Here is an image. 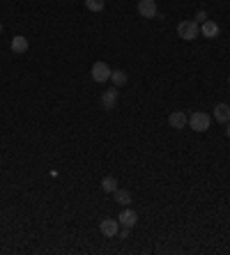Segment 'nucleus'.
<instances>
[{
    "instance_id": "18",
    "label": "nucleus",
    "mask_w": 230,
    "mask_h": 255,
    "mask_svg": "<svg viewBox=\"0 0 230 255\" xmlns=\"http://www.w3.org/2000/svg\"><path fill=\"white\" fill-rule=\"evenodd\" d=\"M226 138H230V122L226 124Z\"/></svg>"
},
{
    "instance_id": "8",
    "label": "nucleus",
    "mask_w": 230,
    "mask_h": 255,
    "mask_svg": "<svg viewBox=\"0 0 230 255\" xmlns=\"http://www.w3.org/2000/svg\"><path fill=\"white\" fill-rule=\"evenodd\" d=\"M115 104H117V88L101 92V106H104V111H113Z\"/></svg>"
},
{
    "instance_id": "5",
    "label": "nucleus",
    "mask_w": 230,
    "mask_h": 255,
    "mask_svg": "<svg viewBox=\"0 0 230 255\" xmlns=\"http://www.w3.org/2000/svg\"><path fill=\"white\" fill-rule=\"evenodd\" d=\"M117 230H120V221H115V218H104L99 223V232L104 237H117Z\"/></svg>"
},
{
    "instance_id": "19",
    "label": "nucleus",
    "mask_w": 230,
    "mask_h": 255,
    "mask_svg": "<svg viewBox=\"0 0 230 255\" xmlns=\"http://www.w3.org/2000/svg\"><path fill=\"white\" fill-rule=\"evenodd\" d=\"M0 35H2V23H0Z\"/></svg>"
},
{
    "instance_id": "14",
    "label": "nucleus",
    "mask_w": 230,
    "mask_h": 255,
    "mask_svg": "<svg viewBox=\"0 0 230 255\" xmlns=\"http://www.w3.org/2000/svg\"><path fill=\"white\" fill-rule=\"evenodd\" d=\"M101 189L106 193H115V189H117V179L115 177H104L101 179Z\"/></svg>"
},
{
    "instance_id": "6",
    "label": "nucleus",
    "mask_w": 230,
    "mask_h": 255,
    "mask_svg": "<svg viewBox=\"0 0 230 255\" xmlns=\"http://www.w3.org/2000/svg\"><path fill=\"white\" fill-rule=\"evenodd\" d=\"M117 221H120V225H124V228H136V223H138V214H136L134 209L124 207L122 212H120V216H117Z\"/></svg>"
},
{
    "instance_id": "16",
    "label": "nucleus",
    "mask_w": 230,
    "mask_h": 255,
    "mask_svg": "<svg viewBox=\"0 0 230 255\" xmlns=\"http://www.w3.org/2000/svg\"><path fill=\"white\" fill-rule=\"evenodd\" d=\"M129 235H132V228H120V230H117V237H120V239H129Z\"/></svg>"
},
{
    "instance_id": "3",
    "label": "nucleus",
    "mask_w": 230,
    "mask_h": 255,
    "mask_svg": "<svg viewBox=\"0 0 230 255\" xmlns=\"http://www.w3.org/2000/svg\"><path fill=\"white\" fill-rule=\"evenodd\" d=\"M111 67H108L106 62H95L90 69V76L95 83H106V80H111Z\"/></svg>"
},
{
    "instance_id": "12",
    "label": "nucleus",
    "mask_w": 230,
    "mask_h": 255,
    "mask_svg": "<svg viewBox=\"0 0 230 255\" xmlns=\"http://www.w3.org/2000/svg\"><path fill=\"white\" fill-rule=\"evenodd\" d=\"M111 80H113L115 88H122V85H127L129 76H127V72H122V69H115V72H111Z\"/></svg>"
},
{
    "instance_id": "20",
    "label": "nucleus",
    "mask_w": 230,
    "mask_h": 255,
    "mask_svg": "<svg viewBox=\"0 0 230 255\" xmlns=\"http://www.w3.org/2000/svg\"><path fill=\"white\" fill-rule=\"evenodd\" d=\"M228 85H230V78H228Z\"/></svg>"
},
{
    "instance_id": "15",
    "label": "nucleus",
    "mask_w": 230,
    "mask_h": 255,
    "mask_svg": "<svg viewBox=\"0 0 230 255\" xmlns=\"http://www.w3.org/2000/svg\"><path fill=\"white\" fill-rule=\"evenodd\" d=\"M106 5V0H85V7L90 9V12H101Z\"/></svg>"
},
{
    "instance_id": "1",
    "label": "nucleus",
    "mask_w": 230,
    "mask_h": 255,
    "mask_svg": "<svg viewBox=\"0 0 230 255\" xmlns=\"http://www.w3.org/2000/svg\"><path fill=\"white\" fill-rule=\"evenodd\" d=\"M210 124H212V118H210L207 113L193 111L189 115V127L193 129L196 134H203V131H207V129H210Z\"/></svg>"
},
{
    "instance_id": "11",
    "label": "nucleus",
    "mask_w": 230,
    "mask_h": 255,
    "mask_svg": "<svg viewBox=\"0 0 230 255\" xmlns=\"http://www.w3.org/2000/svg\"><path fill=\"white\" fill-rule=\"evenodd\" d=\"M28 37L23 35H17V37H12V53H17V56H23L25 51H28Z\"/></svg>"
},
{
    "instance_id": "13",
    "label": "nucleus",
    "mask_w": 230,
    "mask_h": 255,
    "mask_svg": "<svg viewBox=\"0 0 230 255\" xmlns=\"http://www.w3.org/2000/svg\"><path fill=\"white\" fill-rule=\"evenodd\" d=\"M115 202H120L122 207H127L132 202V193L127 191V189H115Z\"/></svg>"
},
{
    "instance_id": "4",
    "label": "nucleus",
    "mask_w": 230,
    "mask_h": 255,
    "mask_svg": "<svg viewBox=\"0 0 230 255\" xmlns=\"http://www.w3.org/2000/svg\"><path fill=\"white\" fill-rule=\"evenodd\" d=\"M138 14L143 19H156V14H159L156 2L154 0H138Z\"/></svg>"
},
{
    "instance_id": "17",
    "label": "nucleus",
    "mask_w": 230,
    "mask_h": 255,
    "mask_svg": "<svg viewBox=\"0 0 230 255\" xmlns=\"http://www.w3.org/2000/svg\"><path fill=\"white\" fill-rule=\"evenodd\" d=\"M193 21H196L198 25H200V23H205V21H207V14H205V12H203V9H200V12H198V14H196V19H193Z\"/></svg>"
},
{
    "instance_id": "7",
    "label": "nucleus",
    "mask_w": 230,
    "mask_h": 255,
    "mask_svg": "<svg viewBox=\"0 0 230 255\" xmlns=\"http://www.w3.org/2000/svg\"><path fill=\"white\" fill-rule=\"evenodd\" d=\"M168 124H171L172 129H184L189 124V115L184 111H172L171 115H168Z\"/></svg>"
},
{
    "instance_id": "10",
    "label": "nucleus",
    "mask_w": 230,
    "mask_h": 255,
    "mask_svg": "<svg viewBox=\"0 0 230 255\" xmlns=\"http://www.w3.org/2000/svg\"><path fill=\"white\" fill-rule=\"evenodd\" d=\"M219 30H221V28L214 23V21H210V19H207L205 23H200V35H203V37H207V39L219 37Z\"/></svg>"
},
{
    "instance_id": "2",
    "label": "nucleus",
    "mask_w": 230,
    "mask_h": 255,
    "mask_svg": "<svg viewBox=\"0 0 230 255\" xmlns=\"http://www.w3.org/2000/svg\"><path fill=\"white\" fill-rule=\"evenodd\" d=\"M177 35H180L184 41H193L200 35V25L196 23V21H182L180 25H177Z\"/></svg>"
},
{
    "instance_id": "9",
    "label": "nucleus",
    "mask_w": 230,
    "mask_h": 255,
    "mask_svg": "<svg viewBox=\"0 0 230 255\" xmlns=\"http://www.w3.org/2000/svg\"><path fill=\"white\" fill-rule=\"evenodd\" d=\"M216 122H221V124H228L230 122V106L228 104H216L214 106V115H212Z\"/></svg>"
}]
</instances>
